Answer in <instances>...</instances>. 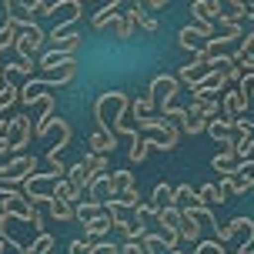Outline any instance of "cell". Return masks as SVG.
<instances>
[{"label": "cell", "mask_w": 254, "mask_h": 254, "mask_svg": "<svg viewBox=\"0 0 254 254\" xmlns=\"http://www.w3.org/2000/svg\"><path fill=\"white\" fill-rule=\"evenodd\" d=\"M127 107H130V97H127L124 90H104L101 97H97V104H94V114H97L101 134H107L111 140H117L121 134H127V137H134V140L140 137L137 127H130L124 121Z\"/></svg>", "instance_id": "6da1fadb"}, {"label": "cell", "mask_w": 254, "mask_h": 254, "mask_svg": "<svg viewBox=\"0 0 254 254\" xmlns=\"http://www.w3.org/2000/svg\"><path fill=\"white\" fill-rule=\"evenodd\" d=\"M137 130H151V137L147 144L157 147V151H174L181 140V130L174 121H167V117H137Z\"/></svg>", "instance_id": "7a4b0ae2"}, {"label": "cell", "mask_w": 254, "mask_h": 254, "mask_svg": "<svg viewBox=\"0 0 254 254\" xmlns=\"http://www.w3.org/2000/svg\"><path fill=\"white\" fill-rule=\"evenodd\" d=\"M147 90H151L147 97L154 101V107H161V111L167 114V111L174 107V97L181 94V80L174 74H157L151 80V87H147Z\"/></svg>", "instance_id": "3957f363"}, {"label": "cell", "mask_w": 254, "mask_h": 254, "mask_svg": "<svg viewBox=\"0 0 254 254\" xmlns=\"http://www.w3.org/2000/svg\"><path fill=\"white\" fill-rule=\"evenodd\" d=\"M34 171H37V157H34V154L13 157L10 164L3 167V174H0V194H7V190H13L17 184H24V178L34 174Z\"/></svg>", "instance_id": "277c9868"}, {"label": "cell", "mask_w": 254, "mask_h": 254, "mask_svg": "<svg viewBox=\"0 0 254 254\" xmlns=\"http://www.w3.org/2000/svg\"><path fill=\"white\" fill-rule=\"evenodd\" d=\"M30 137H34V124H30V117L27 114H17L10 117V124H7V140H3V147L10 154H20L30 144Z\"/></svg>", "instance_id": "5b68a950"}, {"label": "cell", "mask_w": 254, "mask_h": 254, "mask_svg": "<svg viewBox=\"0 0 254 254\" xmlns=\"http://www.w3.org/2000/svg\"><path fill=\"white\" fill-rule=\"evenodd\" d=\"M37 207H30V201L24 197V190H7L3 197H0V214L3 217H13V221H20V224H30V217H34Z\"/></svg>", "instance_id": "8992f818"}, {"label": "cell", "mask_w": 254, "mask_h": 254, "mask_svg": "<svg viewBox=\"0 0 254 254\" xmlns=\"http://www.w3.org/2000/svg\"><path fill=\"white\" fill-rule=\"evenodd\" d=\"M228 87V77H224V70H207V74L190 87V94H194V101H217V94Z\"/></svg>", "instance_id": "52a82bcc"}, {"label": "cell", "mask_w": 254, "mask_h": 254, "mask_svg": "<svg viewBox=\"0 0 254 254\" xmlns=\"http://www.w3.org/2000/svg\"><path fill=\"white\" fill-rule=\"evenodd\" d=\"M44 44V30L40 27H30V30H17V40H13V51L24 64H34V54L40 51Z\"/></svg>", "instance_id": "ba28073f"}, {"label": "cell", "mask_w": 254, "mask_h": 254, "mask_svg": "<svg viewBox=\"0 0 254 254\" xmlns=\"http://www.w3.org/2000/svg\"><path fill=\"white\" fill-rule=\"evenodd\" d=\"M214 37V24H190V27H184L178 34V44L184 47V51H204V44Z\"/></svg>", "instance_id": "9c48e42d"}, {"label": "cell", "mask_w": 254, "mask_h": 254, "mask_svg": "<svg viewBox=\"0 0 254 254\" xmlns=\"http://www.w3.org/2000/svg\"><path fill=\"white\" fill-rule=\"evenodd\" d=\"M207 70H211V57H207L204 51H197L190 64H181V70H178L174 77H178L181 84H188V90H190V87H194V84H197V80H201L204 74H207Z\"/></svg>", "instance_id": "30bf717a"}, {"label": "cell", "mask_w": 254, "mask_h": 254, "mask_svg": "<svg viewBox=\"0 0 254 254\" xmlns=\"http://www.w3.org/2000/svg\"><path fill=\"white\" fill-rule=\"evenodd\" d=\"M207 134L221 144V151H234L238 147V134H234V121H224V117H217L207 124Z\"/></svg>", "instance_id": "8fae6325"}, {"label": "cell", "mask_w": 254, "mask_h": 254, "mask_svg": "<svg viewBox=\"0 0 254 254\" xmlns=\"http://www.w3.org/2000/svg\"><path fill=\"white\" fill-rule=\"evenodd\" d=\"M77 64V57L74 54H67V51H57V47H54V51H47L44 54V57H40V70H47V74H54V70H64V67H74Z\"/></svg>", "instance_id": "7c38bea8"}, {"label": "cell", "mask_w": 254, "mask_h": 254, "mask_svg": "<svg viewBox=\"0 0 254 254\" xmlns=\"http://www.w3.org/2000/svg\"><path fill=\"white\" fill-rule=\"evenodd\" d=\"M190 17H194V24H211L221 17V3L217 0H194L190 3Z\"/></svg>", "instance_id": "4fadbf2b"}, {"label": "cell", "mask_w": 254, "mask_h": 254, "mask_svg": "<svg viewBox=\"0 0 254 254\" xmlns=\"http://www.w3.org/2000/svg\"><path fill=\"white\" fill-rule=\"evenodd\" d=\"M114 197V184H111V174H101V178L94 181L87 188V197L84 201H94V204H107Z\"/></svg>", "instance_id": "5bb4252c"}, {"label": "cell", "mask_w": 254, "mask_h": 254, "mask_svg": "<svg viewBox=\"0 0 254 254\" xmlns=\"http://www.w3.org/2000/svg\"><path fill=\"white\" fill-rule=\"evenodd\" d=\"M77 77V64L74 67H64V70H54V74H47V77H30L37 87H64V84H70Z\"/></svg>", "instance_id": "9a60e30c"}, {"label": "cell", "mask_w": 254, "mask_h": 254, "mask_svg": "<svg viewBox=\"0 0 254 254\" xmlns=\"http://www.w3.org/2000/svg\"><path fill=\"white\" fill-rule=\"evenodd\" d=\"M251 188H254V157L251 161H238V171H234V190L248 194Z\"/></svg>", "instance_id": "2e32d148"}, {"label": "cell", "mask_w": 254, "mask_h": 254, "mask_svg": "<svg viewBox=\"0 0 254 254\" xmlns=\"http://www.w3.org/2000/svg\"><path fill=\"white\" fill-rule=\"evenodd\" d=\"M188 114L201 117L204 124H211V121H217V117H221V101H190Z\"/></svg>", "instance_id": "e0dca14e"}, {"label": "cell", "mask_w": 254, "mask_h": 254, "mask_svg": "<svg viewBox=\"0 0 254 254\" xmlns=\"http://www.w3.org/2000/svg\"><path fill=\"white\" fill-rule=\"evenodd\" d=\"M121 10H124V3H104L101 10L94 13V20H90V24H94V30H104V27L107 24H117V20H121Z\"/></svg>", "instance_id": "ac0fdd59"}, {"label": "cell", "mask_w": 254, "mask_h": 254, "mask_svg": "<svg viewBox=\"0 0 254 254\" xmlns=\"http://www.w3.org/2000/svg\"><path fill=\"white\" fill-rule=\"evenodd\" d=\"M154 221L164 228V234H178V238H181V207H174V204H171V207H164V211L154 217Z\"/></svg>", "instance_id": "d6986e66"}, {"label": "cell", "mask_w": 254, "mask_h": 254, "mask_svg": "<svg viewBox=\"0 0 254 254\" xmlns=\"http://www.w3.org/2000/svg\"><path fill=\"white\" fill-rule=\"evenodd\" d=\"M127 17H130V20H134L137 27H144L147 34H157V30H161V24H157V17H151V13L144 10V3H134V7L127 10Z\"/></svg>", "instance_id": "ffe728a7"}, {"label": "cell", "mask_w": 254, "mask_h": 254, "mask_svg": "<svg viewBox=\"0 0 254 254\" xmlns=\"http://www.w3.org/2000/svg\"><path fill=\"white\" fill-rule=\"evenodd\" d=\"M147 204H151L154 217H157L164 207H171V204H174V188H171V184H157V188H154V197Z\"/></svg>", "instance_id": "44dd1931"}, {"label": "cell", "mask_w": 254, "mask_h": 254, "mask_svg": "<svg viewBox=\"0 0 254 254\" xmlns=\"http://www.w3.org/2000/svg\"><path fill=\"white\" fill-rule=\"evenodd\" d=\"M51 197H57V201H67V204H74V207H77V204H80V190H77L67 178H61V181L51 188Z\"/></svg>", "instance_id": "7402d4cb"}, {"label": "cell", "mask_w": 254, "mask_h": 254, "mask_svg": "<svg viewBox=\"0 0 254 254\" xmlns=\"http://www.w3.org/2000/svg\"><path fill=\"white\" fill-rule=\"evenodd\" d=\"M80 164L87 167V178H90V184H94V181L101 178V174H107V157H104V154H84V157H80Z\"/></svg>", "instance_id": "603a6c76"}, {"label": "cell", "mask_w": 254, "mask_h": 254, "mask_svg": "<svg viewBox=\"0 0 254 254\" xmlns=\"http://www.w3.org/2000/svg\"><path fill=\"white\" fill-rule=\"evenodd\" d=\"M211 167H214L221 178H234V171H238V157H234V151H221L211 161Z\"/></svg>", "instance_id": "cb8c5ba5"}, {"label": "cell", "mask_w": 254, "mask_h": 254, "mask_svg": "<svg viewBox=\"0 0 254 254\" xmlns=\"http://www.w3.org/2000/svg\"><path fill=\"white\" fill-rule=\"evenodd\" d=\"M111 228H114V224H111V217H107V214H101V217H94V221H87V224H84V231H87V241H90V244H97Z\"/></svg>", "instance_id": "d4e9b609"}, {"label": "cell", "mask_w": 254, "mask_h": 254, "mask_svg": "<svg viewBox=\"0 0 254 254\" xmlns=\"http://www.w3.org/2000/svg\"><path fill=\"white\" fill-rule=\"evenodd\" d=\"M47 211H51V217H54V221H61V224H67V221H77V214H74V204L57 201V197H51Z\"/></svg>", "instance_id": "484cf974"}, {"label": "cell", "mask_w": 254, "mask_h": 254, "mask_svg": "<svg viewBox=\"0 0 254 254\" xmlns=\"http://www.w3.org/2000/svg\"><path fill=\"white\" fill-rule=\"evenodd\" d=\"M74 214H77L80 224H87V221H94V217L104 214V204H94V201H84V197H80V204L74 207Z\"/></svg>", "instance_id": "4316f807"}, {"label": "cell", "mask_w": 254, "mask_h": 254, "mask_svg": "<svg viewBox=\"0 0 254 254\" xmlns=\"http://www.w3.org/2000/svg\"><path fill=\"white\" fill-rule=\"evenodd\" d=\"M67 181H70V184H74L77 190H87V188H90V178H87V167L80 164V161H77L74 167H67Z\"/></svg>", "instance_id": "83f0119b"}, {"label": "cell", "mask_w": 254, "mask_h": 254, "mask_svg": "<svg viewBox=\"0 0 254 254\" xmlns=\"http://www.w3.org/2000/svg\"><path fill=\"white\" fill-rule=\"evenodd\" d=\"M181 238H184V241H190V244H197V241H201V221L181 214Z\"/></svg>", "instance_id": "f1b7e54d"}, {"label": "cell", "mask_w": 254, "mask_h": 254, "mask_svg": "<svg viewBox=\"0 0 254 254\" xmlns=\"http://www.w3.org/2000/svg\"><path fill=\"white\" fill-rule=\"evenodd\" d=\"M17 101H20V87H13L10 80H3V84H0V111L13 107Z\"/></svg>", "instance_id": "f546056e"}, {"label": "cell", "mask_w": 254, "mask_h": 254, "mask_svg": "<svg viewBox=\"0 0 254 254\" xmlns=\"http://www.w3.org/2000/svg\"><path fill=\"white\" fill-rule=\"evenodd\" d=\"M111 184H114V197H121L124 190L134 188V178H130V171H114L111 174Z\"/></svg>", "instance_id": "4dcf8cb0"}, {"label": "cell", "mask_w": 254, "mask_h": 254, "mask_svg": "<svg viewBox=\"0 0 254 254\" xmlns=\"http://www.w3.org/2000/svg\"><path fill=\"white\" fill-rule=\"evenodd\" d=\"M197 204H201V207H211V204H224V201H221V194H217V184H204V188L197 190Z\"/></svg>", "instance_id": "1f68e13d"}, {"label": "cell", "mask_w": 254, "mask_h": 254, "mask_svg": "<svg viewBox=\"0 0 254 254\" xmlns=\"http://www.w3.org/2000/svg\"><path fill=\"white\" fill-rule=\"evenodd\" d=\"M27 251H30V254H54V238L44 231V234H37V238H34V244H30Z\"/></svg>", "instance_id": "d6a6232c"}, {"label": "cell", "mask_w": 254, "mask_h": 254, "mask_svg": "<svg viewBox=\"0 0 254 254\" xmlns=\"http://www.w3.org/2000/svg\"><path fill=\"white\" fill-rule=\"evenodd\" d=\"M134 27H137V24H134V20L127 17V10H124V13H121V20L114 24V34L121 40H130V37H134Z\"/></svg>", "instance_id": "836d02e7"}, {"label": "cell", "mask_w": 254, "mask_h": 254, "mask_svg": "<svg viewBox=\"0 0 254 254\" xmlns=\"http://www.w3.org/2000/svg\"><path fill=\"white\" fill-rule=\"evenodd\" d=\"M231 61H234V67H241L244 74H254V54H251V51H238V54H231Z\"/></svg>", "instance_id": "e575fe53"}, {"label": "cell", "mask_w": 254, "mask_h": 254, "mask_svg": "<svg viewBox=\"0 0 254 254\" xmlns=\"http://www.w3.org/2000/svg\"><path fill=\"white\" fill-rule=\"evenodd\" d=\"M181 127H184V130H188V134H201V130H207V124H204L201 117H194V114H184L178 121Z\"/></svg>", "instance_id": "d590c367"}, {"label": "cell", "mask_w": 254, "mask_h": 254, "mask_svg": "<svg viewBox=\"0 0 254 254\" xmlns=\"http://www.w3.org/2000/svg\"><path fill=\"white\" fill-rule=\"evenodd\" d=\"M147 151H151L147 137H137V140H134V147H130V164H140V161L147 157Z\"/></svg>", "instance_id": "8d00e7d4"}, {"label": "cell", "mask_w": 254, "mask_h": 254, "mask_svg": "<svg viewBox=\"0 0 254 254\" xmlns=\"http://www.w3.org/2000/svg\"><path fill=\"white\" fill-rule=\"evenodd\" d=\"M130 111H134V117H147L154 111V101L144 94V97H137V101H130Z\"/></svg>", "instance_id": "74e56055"}, {"label": "cell", "mask_w": 254, "mask_h": 254, "mask_svg": "<svg viewBox=\"0 0 254 254\" xmlns=\"http://www.w3.org/2000/svg\"><path fill=\"white\" fill-rule=\"evenodd\" d=\"M238 94H241L244 101H254V74H244L241 84H238Z\"/></svg>", "instance_id": "f35d334b"}, {"label": "cell", "mask_w": 254, "mask_h": 254, "mask_svg": "<svg viewBox=\"0 0 254 254\" xmlns=\"http://www.w3.org/2000/svg\"><path fill=\"white\" fill-rule=\"evenodd\" d=\"M217 194H221V201L228 204L238 190H234V178H221V184H217Z\"/></svg>", "instance_id": "ab89813d"}, {"label": "cell", "mask_w": 254, "mask_h": 254, "mask_svg": "<svg viewBox=\"0 0 254 254\" xmlns=\"http://www.w3.org/2000/svg\"><path fill=\"white\" fill-rule=\"evenodd\" d=\"M194 254H228V251H224V248H221L217 241H197Z\"/></svg>", "instance_id": "60d3db41"}, {"label": "cell", "mask_w": 254, "mask_h": 254, "mask_svg": "<svg viewBox=\"0 0 254 254\" xmlns=\"http://www.w3.org/2000/svg\"><path fill=\"white\" fill-rule=\"evenodd\" d=\"M117 201L124 204L127 211H134V207H137V204H140V194H137V190H134V188H130V190H124V194H121Z\"/></svg>", "instance_id": "b9f144b4"}, {"label": "cell", "mask_w": 254, "mask_h": 254, "mask_svg": "<svg viewBox=\"0 0 254 254\" xmlns=\"http://www.w3.org/2000/svg\"><path fill=\"white\" fill-rule=\"evenodd\" d=\"M70 254H94L90 241H70Z\"/></svg>", "instance_id": "7bdbcfd3"}, {"label": "cell", "mask_w": 254, "mask_h": 254, "mask_svg": "<svg viewBox=\"0 0 254 254\" xmlns=\"http://www.w3.org/2000/svg\"><path fill=\"white\" fill-rule=\"evenodd\" d=\"M30 228L37 231V234H44V214H40V207L34 211V217H30Z\"/></svg>", "instance_id": "ee69618b"}, {"label": "cell", "mask_w": 254, "mask_h": 254, "mask_svg": "<svg viewBox=\"0 0 254 254\" xmlns=\"http://www.w3.org/2000/svg\"><path fill=\"white\" fill-rule=\"evenodd\" d=\"M241 121H244V124H248V127H251V130H254V111H251V114H248V117H241Z\"/></svg>", "instance_id": "f6af8a7d"}, {"label": "cell", "mask_w": 254, "mask_h": 254, "mask_svg": "<svg viewBox=\"0 0 254 254\" xmlns=\"http://www.w3.org/2000/svg\"><path fill=\"white\" fill-rule=\"evenodd\" d=\"M7 124H10V121H7ZM7 124H0V144L7 140Z\"/></svg>", "instance_id": "bcb514c9"}, {"label": "cell", "mask_w": 254, "mask_h": 254, "mask_svg": "<svg viewBox=\"0 0 254 254\" xmlns=\"http://www.w3.org/2000/svg\"><path fill=\"white\" fill-rule=\"evenodd\" d=\"M234 254H254V251H251V248H244V251H234Z\"/></svg>", "instance_id": "7dc6e473"}]
</instances>
